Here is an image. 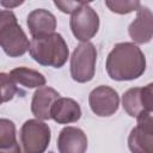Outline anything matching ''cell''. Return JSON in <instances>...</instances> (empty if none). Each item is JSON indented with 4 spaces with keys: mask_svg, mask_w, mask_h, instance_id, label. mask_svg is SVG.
Wrapping results in <instances>:
<instances>
[{
    "mask_svg": "<svg viewBox=\"0 0 153 153\" xmlns=\"http://www.w3.org/2000/svg\"><path fill=\"white\" fill-rule=\"evenodd\" d=\"M108 75L116 81H129L140 78L146 71V57L142 50L131 42L114 45L105 62Z\"/></svg>",
    "mask_w": 153,
    "mask_h": 153,
    "instance_id": "6da1fadb",
    "label": "cell"
},
{
    "mask_svg": "<svg viewBox=\"0 0 153 153\" xmlns=\"http://www.w3.org/2000/svg\"><path fill=\"white\" fill-rule=\"evenodd\" d=\"M29 53L38 65L53 68H61L69 57L68 45L62 35L57 32L32 38Z\"/></svg>",
    "mask_w": 153,
    "mask_h": 153,
    "instance_id": "7a4b0ae2",
    "label": "cell"
},
{
    "mask_svg": "<svg viewBox=\"0 0 153 153\" xmlns=\"http://www.w3.org/2000/svg\"><path fill=\"white\" fill-rule=\"evenodd\" d=\"M0 45L10 57L23 56L30 48L27 36L11 10L0 12Z\"/></svg>",
    "mask_w": 153,
    "mask_h": 153,
    "instance_id": "3957f363",
    "label": "cell"
},
{
    "mask_svg": "<svg viewBox=\"0 0 153 153\" xmlns=\"http://www.w3.org/2000/svg\"><path fill=\"white\" fill-rule=\"evenodd\" d=\"M50 127L37 118L25 121L19 130L22 153H44L50 143Z\"/></svg>",
    "mask_w": 153,
    "mask_h": 153,
    "instance_id": "277c9868",
    "label": "cell"
},
{
    "mask_svg": "<svg viewBox=\"0 0 153 153\" xmlns=\"http://www.w3.org/2000/svg\"><path fill=\"white\" fill-rule=\"evenodd\" d=\"M97 49L93 43L85 42L76 45L71 56V76L74 81L84 84L93 79L96 73Z\"/></svg>",
    "mask_w": 153,
    "mask_h": 153,
    "instance_id": "5b68a950",
    "label": "cell"
},
{
    "mask_svg": "<svg viewBox=\"0 0 153 153\" xmlns=\"http://www.w3.org/2000/svg\"><path fill=\"white\" fill-rule=\"evenodd\" d=\"M69 26L73 36L81 43L88 42L96 36L99 29V16L90 6L88 2H84L78 10H75L69 19Z\"/></svg>",
    "mask_w": 153,
    "mask_h": 153,
    "instance_id": "8992f818",
    "label": "cell"
},
{
    "mask_svg": "<svg viewBox=\"0 0 153 153\" xmlns=\"http://www.w3.org/2000/svg\"><path fill=\"white\" fill-rule=\"evenodd\" d=\"M128 148L131 153H153V111L136 117V126L128 136Z\"/></svg>",
    "mask_w": 153,
    "mask_h": 153,
    "instance_id": "52a82bcc",
    "label": "cell"
},
{
    "mask_svg": "<svg viewBox=\"0 0 153 153\" xmlns=\"http://www.w3.org/2000/svg\"><path fill=\"white\" fill-rule=\"evenodd\" d=\"M88 104L94 115L99 117H109L118 110L120 96L115 88L100 85L91 91L88 96Z\"/></svg>",
    "mask_w": 153,
    "mask_h": 153,
    "instance_id": "ba28073f",
    "label": "cell"
},
{
    "mask_svg": "<svg viewBox=\"0 0 153 153\" xmlns=\"http://www.w3.org/2000/svg\"><path fill=\"white\" fill-rule=\"evenodd\" d=\"M136 12V18L128 26V33L134 43L146 44L153 38V12L142 5Z\"/></svg>",
    "mask_w": 153,
    "mask_h": 153,
    "instance_id": "9c48e42d",
    "label": "cell"
},
{
    "mask_svg": "<svg viewBox=\"0 0 153 153\" xmlns=\"http://www.w3.org/2000/svg\"><path fill=\"white\" fill-rule=\"evenodd\" d=\"M59 98L60 93L50 86H43L41 88H37L31 99L32 115L41 121L51 120V109Z\"/></svg>",
    "mask_w": 153,
    "mask_h": 153,
    "instance_id": "30bf717a",
    "label": "cell"
},
{
    "mask_svg": "<svg viewBox=\"0 0 153 153\" xmlns=\"http://www.w3.org/2000/svg\"><path fill=\"white\" fill-rule=\"evenodd\" d=\"M59 153H86L87 136L78 127H65L57 137Z\"/></svg>",
    "mask_w": 153,
    "mask_h": 153,
    "instance_id": "8fae6325",
    "label": "cell"
},
{
    "mask_svg": "<svg viewBox=\"0 0 153 153\" xmlns=\"http://www.w3.org/2000/svg\"><path fill=\"white\" fill-rule=\"evenodd\" d=\"M26 24L32 38H38L55 32L56 18L48 10L36 8L27 14Z\"/></svg>",
    "mask_w": 153,
    "mask_h": 153,
    "instance_id": "7c38bea8",
    "label": "cell"
},
{
    "mask_svg": "<svg viewBox=\"0 0 153 153\" xmlns=\"http://www.w3.org/2000/svg\"><path fill=\"white\" fill-rule=\"evenodd\" d=\"M81 117V108L79 103L72 98L60 97L53 109H51V120L59 124H69L75 123Z\"/></svg>",
    "mask_w": 153,
    "mask_h": 153,
    "instance_id": "4fadbf2b",
    "label": "cell"
},
{
    "mask_svg": "<svg viewBox=\"0 0 153 153\" xmlns=\"http://www.w3.org/2000/svg\"><path fill=\"white\" fill-rule=\"evenodd\" d=\"M8 74L16 84H19L26 88H41L47 82L45 76L41 72L29 67L13 68Z\"/></svg>",
    "mask_w": 153,
    "mask_h": 153,
    "instance_id": "5bb4252c",
    "label": "cell"
},
{
    "mask_svg": "<svg viewBox=\"0 0 153 153\" xmlns=\"http://www.w3.org/2000/svg\"><path fill=\"white\" fill-rule=\"evenodd\" d=\"M0 153H22L17 141L16 126L7 118L0 120Z\"/></svg>",
    "mask_w": 153,
    "mask_h": 153,
    "instance_id": "9a60e30c",
    "label": "cell"
},
{
    "mask_svg": "<svg viewBox=\"0 0 153 153\" xmlns=\"http://www.w3.org/2000/svg\"><path fill=\"white\" fill-rule=\"evenodd\" d=\"M105 6L114 13L127 14L133 11H137L141 2L137 0H106Z\"/></svg>",
    "mask_w": 153,
    "mask_h": 153,
    "instance_id": "2e32d148",
    "label": "cell"
},
{
    "mask_svg": "<svg viewBox=\"0 0 153 153\" xmlns=\"http://www.w3.org/2000/svg\"><path fill=\"white\" fill-rule=\"evenodd\" d=\"M137 103L140 114L153 111V82L147 84L143 87H137Z\"/></svg>",
    "mask_w": 153,
    "mask_h": 153,
    "instance_id": "e0dca14e",
    "label": "cell"
},
{
    "mask_svg": "<svg viewBox=\"0 0 153 153\" xmlns=\"http://www.w3.org/2000/svg\"><path fill=\"white\" fill-rule=\"evenodd\" d=\"M0 78H1V97H2V103H6V102L11 100L14 97V94L19 92V90L16 86L17 84L10 76V74L1 73Z\"/></svg>",
    "mask_w": 153,
    "mask_h": 153,
    "instance_id": "ac0fdd59",
    "label": "cell"
},
{
    "mask_svg": "<svg viewBox=\"0 0 153 153\" xmlns=\"http://www.w3.org/2000/svg\"><path fill=\"white\" fill-rule=\"evenodd\" d=\"M84 1H54V5L63 13L72 14L75 10H78Z\"/></svg>",
    "mask_w": 153,
    "mask_h": 153,
    "instance_id": "d6986e66",
    "label": "cell"
},
{
    "mask_svg": "<svg viewBox=\"0 0 153 153\" xmlns=\"http://www.w3.org/2000/svg\"><path fill=\"white\" fill-rule=\"evenodd\" d=\"M1 4V6L2 7H6V10H11L12 7H14V6H19V5H22L23 4V1H1L0 2Z\"/></svg>",
    "mask_w": 153,
    "mask_h": 153,
    "instance_id": "ffe728a7",
    "label": "cell"
}]
</instances>
